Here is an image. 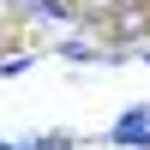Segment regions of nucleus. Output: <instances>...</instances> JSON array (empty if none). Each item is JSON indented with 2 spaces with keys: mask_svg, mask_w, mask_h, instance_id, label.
Returning <instances> with one entry per match:
<instances>
[{
  "mask_svg": "<svg viewBox=\"0 0 150 150\" xmlns=\"http://www.w3.org/2000/svg\"><path fill=\"white\" fill-rule=\"evenodd\" d=\"M36 12H42V18H72L66 0H36Z\"/></svg>",
  "mask_w": 150,
  "mask_h": 150,
  "instance_id": "f257e3e1",
  "label": "nucleus"
},
{
  "mask_svg": "<svg viewBox=\"0 0 150 150\" xmlns=\"http://www.w3.org/2000/svg\"><path fill=\"white\" fill-rule=\"evenodd\" d=\"M30 150H66V138H42V144H30Z\"/></svg>",
  "mask_w": 150,
  "mask_h": 150,
  "instance_id": "f03ea898",
  "label": "nucleus"
}]
</instances>
